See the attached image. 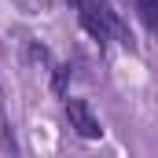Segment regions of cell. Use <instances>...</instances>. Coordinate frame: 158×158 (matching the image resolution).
Listing matches in <instances>:
<instances>
[{
  "instance_id": "cell-2",
  "label": "cell",
  "mask_w": 158,
  "mask_h": 158,
  "mask_svg": "<svg viewBox=\"0 0 158 158\" xmlns=\"http://www.w3.org/2000/svg\"><path fill=\"white\" fill-rule=\"evenodd\" d=\"M63 110H66V121H70V129L77 132L81 140H99L103 136V125H99V118L92 114V107H88V99H66L63 103Z\"/></svg>"
},
{
  "instance_id": "cell-4",
  "label": "cell",
  "mask_w": 158,
  "mask_h": 158,
  "mask_svg": "<svg viewBox=\"0 0 158 158\" xmlns=\"http://www.w3.org/2000/svg\"><path fill=\"white\" fill-rule=\"evenodd\" d=\"M66 81H70V66H55V77H52V88L63 96L66 92Z\"/></svg>"
},
{
  "instance_id": "cell-1",
  "label": "cell",
  "mask_w": 158,
  "mask_h": 158,
  "mask_svg": "<svg viewBox=\"0 0 158 158\" xmlns=\"http://www.w3.org/2000/svg\"><path fill=\"white\" fill-rule=\"evenodd\" d=\"M77 15H81V26L99 40V44L118 40L125 48H132V30H129V22L118 15V7L110 0H81Z\"/></svg>"
},
{
  "instance_id": "cell-3",
  "label": "cell",
  "mask_w": 158,
  "mask_h": 158,
  "mask_svg": "<svg viewBox=\"0 0 158 158\" xmlns=\"http://www.w3.org/2000/svg\"><path fill=\"white\" fill-rule=\"evenodd\" d=\"M136 11H140V19L147 22V30L158 37V0H136Z\"/></svg>"
}]
</instances>
